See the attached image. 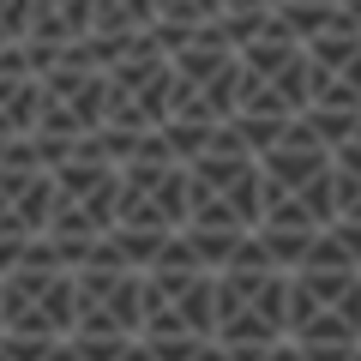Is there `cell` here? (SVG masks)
<instances>
[{
    "mask_svg": "<svg viewBox=\"0 0 361 361\" xmlns=\"http://www.w3.org/2000/svg\"><path fill=\"white\" fill-rule=\"evenodd\" d=\"M211 325H217V271H205L175 235L157 265L139 271V343L157 361H187L211 343Z\"/></svg>",
    "mask_w": 361,
    "mask_h": 361,
    "instance_id": "1",
    "label": "cell"
},
{
    "mask_svg": "<svg viewBox=\"0 0 361 361\" xmlns=\"http://www.w3.org/2000/svg\"><path fill=\"white\" fill-rule=\"evenodd\" d=\"M187 223V163L163 151V139H151L139 157L115 169V229H109V253L127 259L133 271L157 265L169 241Z\"/></svg>",
    "mask_w": 361,
    "mask_h": 361,
    "instance_id": "2",
    "label": "cell"
},
{
    "mask_svg": "<svg viewBox=\"0 0 361 361\" xmlns=\"http://www.w3.org/2000/svg\"><path fill=\"white\" fill-rule=\"evenodd\" d=\"M73 289L78 271L49 247H30L13 271H0V349L13 361H42L73 337Z\"/></svg>",
    "mask_w": 361,
    "mask_h": 361,
    "instance_id": "3",
    "label": "cell"
},
{
    "mask_svg": "<svg viewBox=\"0 0 361 361\" xmlns=\"http://www.w3.org/2000/svg\"><path fill=\"white\" fill-rule=\"evenodd\" d=\"M211 343L229 349L235 361H259L277 343H289V271H277L259 241H247L229 265L217 271V325Z\"/></svg>",
    "mask_w": 361,
    "mask_h": 361,
    "instance_id": "4",
    "label": "cell"
},
{
    "mask_svg": "<svg viewBox=\"0 0 361 361\" xmlns=\"http://www.w3.org/2000/svg\"><path fill=\"white\" fill-rule=\"evenodd\" d=\"M169 49V121L163 127H199L223 133L235 121V90H241V49L223 37V25L193 30V37L163 42Z\"/></svg>",
    "mask_w": 361,
    "mask_h": 361,
    "instance_id": "5",
    "label": "cell"
},
{
    "mask_svg": "<svg viewBox=\"0 0 361 361\" xmlns=\"http://www.w3.org/2000/svg\"><path fill=\"white\" fill-rule=\"evenodd\" d=\"M103 66L90 61L85 49H66L54 66L37 73V133L30 151L42 163H61L78 145H90L103 133Z\"/></svg>",
    "mask_w": 361,
    "mask_h": 361,
    "instance_id": "6",
    "label": "cell"
},
{
    "mask_svg": "<svg viewBox=\"0 0 361 361\" xmlns=\"http://www.w3.org/2000/svg\"><path fill=\"white\" fill-rule=\"evenodd\" d=\"M66 343L85 361H115L127 343H139V271L103 247L78 265L73 289V337Z\"/></svg>",
    "mask_w": 361,
    "mask_h": 361,
    "instance_id": "7",
    "label": "cell"
},
{
    "mask_svg": "<svg viewBox=\"0 0 361 361\" xmlns=\"http://www.w3.org/2000/svg\"><path fill=\"white\" fill-rule=\"evenodd\" d=\"M307 109V49L265 18V30L241 42V90H235V121H295Z\"/></svg>",
    "mask_w": 361,
    "mask_h": 361,
    "instance_id": "8",
    "label": "cell"
},
{
    "mask_svg": "<svg viewBox=\"0 0 361 361\" xmlns=\"http://www.w3.org/2000/svg\"><path fill=\"white\" fill-rule=\"evenodd\" d=\"M289 343L295 349H361V271L355 265L289 271Z\"/></svg>",
    "mask_w": 361,
    "mask_h": 361,
    "instance_id": "9",
    "label": "cell"
},
{
    "mask_svg": "<svg viewBox=\"0 0 361 361\" xmlns=\"http://www.w3.org/2000/svg\"><path fill=\"white\" fill-rule=\"evenodd\" d=\"M169 49L157 37H139L127 54L103 66V133H121V139H151L169 121Z\"/></svg>",
    "mask_w": 361,
    "mask_h": 361,
    "instance_id": "10",
    "label": "cell"
},
{
    "mask_svg": "<svg viewBox=\"0 0 361 361\" xmlns=\"http://www.w3.org/2000/svg\"><path fill=\"white\" fill-rule=\"evenodd\" d=\"M259 187H265V205L289 199V205H307L319 217H337L331 211V145H319V133L295 115L259 151Z\"/></svg>",
    "mask_w": 361,
    "mask_h": 361,
    "instance_id": "11",
    "label": "cell"
},
{
    "mask_svg": "<svg viewBox=\"0 0 361 361\" xmlns=\"http://www.w3.org/2000/svg\"><path fill=\"white\" fill-rule=\"evenodd\" d=\"M54 217V169L37 151L0 163V271H13L30 247L49 235Z\"/></svg>",
    "mask_w": 361,
    "mask_h": 361,
    "instance_id": "12",
    "label": "cell"
},
{
    "mask_svg": "<svg viewBox=\"0 0 361 361\" xmlns=\"http://www.w3.org/2000/svg\"><path fill=\"white\" fill-rule=\"evenodd\" d=\"M90 25H97V0H30V30H25V54L30 66H54L66 49L90 42Z\"/></svg>",
    "mask_w": 361,
    "mask_h": 361,
    "instance_id": "13",
    "label": "cell"
},
{
    "mask_svg": "<svg viewBox=\"0 0 361 361\" xmlns=\"http://www.w3.org/2000/svg\"><path fill=\"white\" fill-rule=\"evenodd\" d=\"M331 223H361V127L331 151Z\"/></svg>",
    "mask_w": 361,
    "mask_h": 361,
    "instance_id": "14",
    "label": "cell"
},
{
    "mask_svg": "<svg viewBox=\"0 0 361 361\" xmlns=\"http://www.w3.org/2000/svg\"><path fill=\"white\" fill-rule=\"evenodd\" d=\"M223 25V0H157V42H175V37H193V30Z\"/></svg>",
    "mask_w": 361,
    "mask_h": 361,
    "instance_id": "15",
    "label": "cell"
},
{
    "mask_svg": "<svg viewBox=\"0 0 361 361\" xmlns=\"http://www.w3.org/2000/svg\"><path fill=\"white\" fill-rule=\"evenodd\" d=\"M277 6H283V0H223V37L241 49L253 30H265V18L277 13Z\"/></svg>",
    "mask_w": 361,
    "mask_h": 361,
    "instance_id": "16",
    "label": "cell"
},
{
    "mask_svg": "<svg viewBox=\"0 0 361 361\" xmlns=\"http://www.w3.org/2000/svg\"><path fill=\"white\" fill-rule=\"evenodd\" d=\"M331 235L343 241V253H349V259L361 265V223H331Z\"/></svg>",
    "mask_w": 361,
    "mask_h": 361,
    "instance_id": "17",
    "label": "cell"
},
{
    "mask_svg": "<svg viewBox=\"0 0 361 361\" xmlns=\"http://www.w3.org/2000/svg\"><path fill=\"white\" fill-rule=\"evenodd\" d=\"M115 361H157V355H151V349H145V343H127V349H121Z\"/></svg>",
    "mask_w": 361,
    "mask_h": 361,
    "instance_id": "18",
    "label": "cell"
},
{
    "mask_svg": "<svg viewBox=\"0 0 361 361\" xmlns=\"http://www.w3.org/2000/svg\"><path fill=\"white\" fill-rule=\"evenodd\" d=\"M42 361H85V355H78L73 343H61V349H49V355H42Z\"/></svg>",
    "mask_w": 361,
    "mask_h": 361,
    "instance_id": "19",
    "label": "cell"
},
{
    "mask_svg": "<svg viewBox=\"0 0 361 361\" xmlns=\"http://www.w3.org/2000/svg\"><path fill=\"white\" fill-rule=\"evenodd\" d=\"M307 6H337V0H307Z\"/></svg>",
    "mask_w": 361,
    "mask_h": 361,
    "instance_id": "20",
    "label": "cell"
},
{
    "mask_svg": "<svg viewBox=\"0 0 361 361\" xmlns=\"http://www.w3.org/2000/svg\"><path fill=\"white\" fill-rule=\"evenodd\" d=\"M0 361H13V355H6V349H0Z\"/></svg>",
    "mask_w": 361,
    "mask_h": 361,
    "instance_id": "21",
    "label": "cell"
},
{
    "mask_svg": "<svg viewBox=\"0 0 361 361\" xmlns=\"http://www.w3.org/2000/svg\"><path fill=\"white\" fill-rule=\"evenodd\" d=\"M349 361H361V349H355V355H349Z\"/></svg>",
    "mask_w": 361,
    "mask_h": 361,
    "instance_id": "22",
    "label": "cell"
}]
</instances>
